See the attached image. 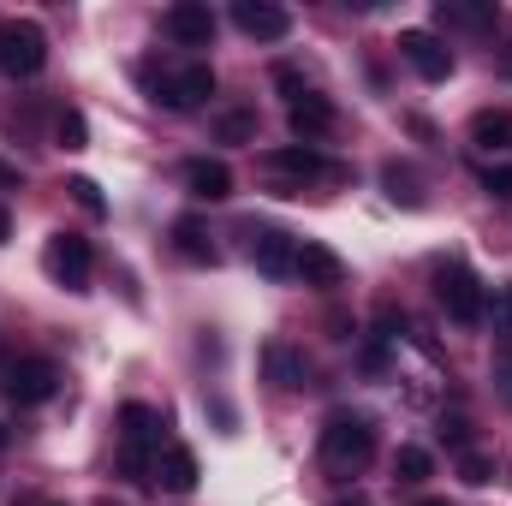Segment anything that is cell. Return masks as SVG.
<instances>
[{
  "label": "cell",
  "mask_w": 512,
  "mask_h": 506,
  "mask_svg": "<svg viewBox=\"0 0 512 506\" xmlns=\"http://www.w3.org/2000/svg\"><path fill=\"white\" fill-rule=\"evenodd\" d=\"M370 459H376V423L358 417V411H334V417L322 423V471L346 483V477H358Z\"/></svg>",
  "instance_id": "6da1fadb"
},
{
  "label": "cell",
  "mask_w": 512,
  "mask_h": 506,
  "mask_svg": "<svg viewBox=\"0 0 512 506\" xmlns=\"http://www.w3.org/2000/svg\"><path fill=\"white\" fill-rule=\"evenodd\" d=\"M137 78H143V90H149V102H161V108H173V114H185V108H197V102H209L215 96V72L203 66V60H191V66H137Z\"/></svg>",
  "instance_id": "7a4b0ae2"
},
{
  "label": "cell",
  "mask_w": 512,
  "mask_h": 506,
  "mask_svg": "<svg viewBox=\"0 0 512 506\" xmlns=\"http://www.w3.org/2000/svg\"><path fill=\"white\" fill-rule=\"evenodd\" d=\"M155 453H161V411L131 399L126 411H120V471H126L131 483H149Z\"/></svg>",
  "instance_id": "3957f363"
},
{
  "label": "cell",
  "mask_w": 512,
  "mask_h": 506,
  "mask_svg": "<svg viewBox=\"0 0 512 506\" xmlns=\"http://www.w3.org/2000/svg\"><path fill=\"white\" fill-rule=\"evenodd\" d=\"M435 304H441L459 328H477V322L489 316V292H483V280H477L465 262H441V268H435Z\"/></svg>",
  "instance_id": "277c9868"
},
{
  "label": "cell",
  "mask_w": 512,
  "mask_h": 506,
  "mask_svg": "<svg viewBox=\"0 0 512 506\" xmlns=\"http://www.w3.org/2000/svg\"><path fill=\"white\" fill-rule=\"evenodd\" d=\"M262 173L274 179V191L280 197H298L310 179H340V167H328L310 143H286V149H268L262 155Z\"/></svg>",
  "instance_id": "5b68a950"
},
{
  "label": "cell",
  "mask_w": 512,
  "mask_h": 506,
  "mask_svg": "<svg viewBox=\"0 0 512 506\" xmlns=\"http://www.w3.org/2000/svg\"><path fill=\"white\" fill-rule=\"evenodd\" d=\"M42 274H48L54 286H66V292H90V274H96V251H90V239H78V233H54V239L42 245Z\"/></svg>",
  "instance_id": "8992f818"
},
{
  "label": "cell",
  "mask_w": 512,
  "mask_h": 506,
  "mask_svg": "<svg viewBox=\"0 0 512 506\" xmlns=\"http://www.w3.org/2000/svg\"><path fill=\"white\" fill-rule=\"evenodd\" d=\"M42 66H48V30L30 24V18L0 24V72L6 78H36Z\"/></svg>",
  "instance_id": "52a82bcc"
},
{
  "label": "cell",
  "mask_w": 512,
  "mask_h": 506,
  "mask_svg": "<svg viewBox=\"0 0 512 506\" xmlns=\"http://www.w3.org/2000/svg\"><path fill=\"white\" fill-rule=\"evenodd\" d=\"M393 48H399V60H405L423 84H447V78H453V48H447L435 30H399Z\"/></svg>",
  "instance_id": "ba28073f"
},
{
  "label": "cell",
  "mask_w": 512,
  "mask_h": 506,
  "mask_svg": "<svg viewBox=\"0 0 512 506\" xmlns=\"http://www.w3.org/2000/svg\"><path fill=\"white\" fill-rule=\"evenodd\" d=\"M54 387H60V370H54L48 358H18V364H6V376H0V393H6L12 405H42V399H54Z\"/></svg>",
  "instance_id": "9c48e42d"
},
{
  "label": "cell",
  "mask_w": 512,
  "mask_h": 506,
  "mask_svg": "<svg viewBox=\"0 0 512 506\" xmlns=\"http://www.w3.org/2000/svg\"><path fill=\"white\" fill-rule=\"evenodd\" d=\"M251 268L268 280H298V239L280 227H251Z\"/></svg>",
  "instance_id": "30bf717a"
},
{
  "label": "cell",
  "mask_w": 512,
  "mask_h": 506,
  "mask_svg": "<svg viewBox=\"0 0 512 506\" xmlns=\"http://www.w3.org/2000/svg\"><path fill=\"white\" fill-rule=\"evenodd\" d=\"M161 30H167L179 48H209V42H215V12H209L203 0H179V6H167Z\"/></svg>",
  "instance_id": "8fae6325"
},
{
  "label": "cell",
  "mask_w": 512,
  "mask_h": 506,
  "mask_svg": "<svg viewBox=\"0 0 512 506\" xmlns=\"http://www.w3.org/2000/svg\"><path fill=\"white\" fill-rule=\"evenodd\" d=\"M286 126H292L298 143H310V149H316V137H328V131L340 126V114H334V102H328V96L304 90L298 102H286Z\"/></svg>",
  "instance_id": "7c38bea8"
},
{
  "label": "cell",
  "mask_w": 512,
  "mask_h": 506,
  "mask_svg": "<svg viewBox=\"0 0 512 506\" xmlns=\"http://www.w3.org/2000/svg\"><path fill=\"white\" fill-rule=\"evenodd\" d=\"M262 376L274 381L280 393H298V387H310V358L292 340H268L262 346Z\"/></svg>",
  "instance_id": "4fadbf2b"
},
{
  "label": "cell",
  "mask_w": 512,
  "mask_h": 506,
  "mask_svg": "<svg viewBox=\"0 0 512 506\" xmlns=\"http://www.w3.org/2000/svg\"><path fill=\"white\" fill-rule=\"evenodd\" d=\"M233 24H239L251 42H280V36L292 30V12L274 6V0H239V6H233Z\"/></svg>",
  "instance_id": "5bb4252c"
},
{
  "label": "cell",
  "mask_w": 512,
  "mask_h": 506,
  "mask_svg": "<svg viewBox=\"0 0 512 506\" xmlns=\"http://www.w3.org/2000/svg\"><path fill=\"white\" fill-rule=\"evenodd\" d=\"M149 477H155L167 495H191V489H197V453H191V447H161Z\"/></svg>",
  "instance_id": "9a60e30c"
},
{
  "label": "cell",
  "mask_w": 512,
  "mask_h": 506,
  "mask_svg": "<svg viewBox=\"0 0 512 506\" xmlns=\"http://www.w3.org/2000/svg\"><path fill=\"white\" fill-rule=\"evenodd\" d=\"M185 191H191V197H203V203L233 197V173H227V161H209V155L185 161Z\"/></svg>",
  "instance_id": "2e32d148"
},
{
  "label": "cell",
  "mask_w": 512,
  "mask_h": 506,
  "mask_svg": "<svg viewBox=\"0 0 512 506\" xmlns=\"http://www.w3.org/2000/svg\"><path fill=\"white\" fill-rule=\"evenodd\" d=\"M298 280L316 286V292H334L346 280V262L328 251V245H298Z\"/></svg>",
  "instance_id": "e0dca14e"
},
{
  "label": "cell",
  "mask_w": 512,
  "mask_h": 506,
  "mask_svg": "<svg viewBox=\"0 0 512 506\" xmlns=\"http://www.w3.org/2000/svg\"><path fill=\"white\" fill-rule=\"evenodd\" d=\"M173 251L185 256V262H197V268H215V262H221L215 239H209V227H203L197 215H179V221H173Z\"/></svg>",
  "instance_id": "ac0fdd59"
},
{
  "label": "cell",
  "mask_w": 512,
  "mask_h": 506,
  "mask_svg": "<svg viewBox=\"0 0 512 506\" xmlns=\"http://www.w3.org/2000/svg\"><path fill=\"white\" fill-rule=\"evenodd\" d=\"M501 12H495V0H435V24H447V30H489Z\"/></svg>",
  "instance_id": "d6986e66"
},
{
  "label": "cell",
  "mask_w": 512,
  "mask_h": 506,
  "mask_svg": "<svg viewBox=\"0 0 512 506\" xmlns=\"http://www.w3.org/2000/svg\"><path fill=\"white\" fill-rule=\"evenodd\" d=\"M471 143L489 149V155H507L512 149V114L507 108H483V114H471Z\"/></svg>",
  "instance_id": "ffe728a7"
},
{
  "label": "cell",
  "mask_w": 512,
  "mask_h": 506,
  "mask_svg": "<svg viewBox=\"0 0 512 506\" xmlns=\"http://www.w3.org/2000/svg\"><path fill=\"white\" fill-rule=\"evenodd\" d=\"M382 191L399 203V209H423V173L411 161H387L382 167Z\"/></svg>",
  "instance_id": "44dd1931"
},
{
  "label": "cell",
  "mask_w": 512,
  "mask_h": 506,
  "mask_svg": "<svg viewBox=\"0 0 512 506\" xmlns=\"http://www.w3.org/2000/svg\"><path fill=\"white\" fill-rule=\"evenodd\" d=\"M215 137H221V143H251L256 137V114L251 108H227V114H215Z\"/></svg>",
  "instance_id": "7402d4cb"
},
{
  "label": "cell",
  "mask_w": 512,
  "mask_h": 506,
  "mask_svg": "<svg viewBox=\"0 0 512 506\" xmlns=\"http://www.w3.org/2000/svg\"><path fill=\"white\" fill-rule=\"evenodd\" d=\"M429 471H435V465H429L423 447H399V453H393V483H423Z\"/></svg>",
  "instance_id": "603a6c76"
},
{
  "label": "cell",
  "mask_w": 512,
  "mask_h": 506,
  "mask_svg": "<svg viewBox=\"0 0 512 506\" xmlns=\"http://www.w3.org/2000/svg\"><path fill=\"white\" fill-rule=\"evenodd\" d=\"M54 143H60V149H90V126H84L78 108H60V120H54Z\"/></svg>",
  "instance_id": "cb8c5ba5"
},
{
  "label": "cell",
  "mask_w": 512,
  "mask_h": 506,
  "mask_svg": "<svg viewBox=\"0 0 512 506\" xmlns=\"http://www.w3.org/2000/svg\"><path fill=\"white\" fill-rule=\"evenodd\" d=\"M459 483H471V489H483V483H495V459L489 453H459Z\"/></svg>",
  "instance_id": "d4e9b609"
},
{
  "label": "cell",
  "mask_w": 512,
  "mask_h": 506,
  "mask_svg": "<svg viewBox=\"0 0 512 506\" xmlns=\"http://www.w3.org/2000/svg\"><path fill=\"white\" fill-rule=\"evenodd\" d=\"M66 191L78 197V209H84V215H108V197L96 191V179H66Z\"/></svg>",
  "instance_id": "484cf974"
},
{
  "label": "cell",
  "mask_w": 512,
  "mask_h": 506,
  "mask_svg": "<svg viewBox=\"0 0 512 506\" xmlns=\"http://www.w3.org/2000/svg\"><path fill=\"white\" fill-rule=\"evenodd\" d=\"M495 334H507L512 340V280L495 292Z\"/></svg>",
  "instance_id": "4316f807"
},
{
  "label": "cell",
  "mask_w": 512,
  "mask_h": 506,
  "mask_svg": "<svg viewBox=\"0 0 512 506\" xmlns=\"http://www.w3.org/2000/svg\"><path fill=\"white\" fill-rule=\"evenodd\" d=\"M483 191L507 203V197H512V167H489V173H483Z\"/></svg>",
  "instance_id": "83f0119b"
},
{
  "label": "cell",
  "mask_w": 512,
  "mask_h": 506,
  "mask_svg": "<svg viewBox=\"0 0 512 506\" xmlns=\"http://www.w3.org/2000/svg\"><path fill=\"white\" fill-rule=\"evenodd\" d=\"M274 84L286 90V102H298V96H304V78H298V66H274Z\"/></svg>",
  "instance_id": "f1b7e54d"
},
{
  "label": "cell",
  "mask_w": 512,
  "mask_h": 506,
  "mask_svg": "<svg viewBox=\"0 0 512 506\" xmlns=\"http://www.w3.org/2000/svg\"><path fill=\"white\" fill-rule=\"evenodd\" d=\"M376 328H382V340H393V334L405 328V316H399V310H376Z\"/></svg>",
  "instance_id": "f546056e"
},
{
  "label": "cell",
  "mask_w": 512,
  "mask_h": 506,
  "mask_svg": "<svg viewBox=\"0 0 512 506\" xmlns=\"http://www.w3.org/2000/svg\"><path fill=\"white\" fill-rule=\"evenodd\" d=\"M0 191H18V167L12 161H0Z\"/></svg>",
  "instance_id": "4dcf8cb0"
},
{
  "label": "cell",
  "mask_w": 512,
  "mask_h": 506,
  "mask_svg": "<svg viewBox=\"0 0 512 506\" xmlns=\"http://www.w3.org/2000/svg\"><path fill=\"white\" fill-rule=\"evenodd\" d=\"M6 233H12V215H6V203H0V245H6Z\"/></svg>",
  "instance_id": "1f68e13d"
},
{
  "label": "cell",
  "mask_w": 512,
  "mask_h": 506,
  "mask_svg": "<svg viewBox=\"0 0 512 506\" xmlns=\"http://www.w3.org/2000/svg\"><path fill=\"white\" fill-rule=\"evenodd\" d=\"M334 506H370V501L364 495H346V501H334Z\"/></svg>",
  "instance_id": "d6a6232c"
},
{
  "label": "cell",
  "mask_w": 512,
  "mask_h": 506,
  "mask_svg": "<svg viewBox=\"0 0 512 506\" xmlns=\"http://www.w3.org/2000/svg\"><path fill=\"white\" fill-rule=\"evenodd\" d=\"M501 72H507V78H512V48H507V54H501Z\"/></svg>",
  "instance_id": "836d02e7"
},
{
  "label": "cell",
  "mask_w": 512,
  "mask_h": 506,
  "mask_svg": "<svg viewBox=\"0 0 512 506\" xmlns=\"http://www.w3.org/2000/svg\"><path fill=\"white\" fill-rule=\"evenodd\" d=\"M417 506H447V501H417Z\"/></svg>",
  "instance_id": "e575fe53"
},
{
  "label": "cell",
  "mask_w": 512,
  "mask_h": 506,
  "mask_svg": "<svg viewBox=\"0 0 512 506\" xmlns=\"http://www.w3.org/2000/svg\"><path fill=\"white\" fill-rule=\"evenodd\" d=\"M30 506H60V501H30Z\"/></svg>",
  "instance_id": "d590c367"
},
{
  "label": "cell",
  "mask_w": 512,
  "mask_h": 506,
  "mask_svg": "<svg viewBox=\"0 0 512 506\" xmlns=\"http://www.w3.org/2000/svg\"><path fill=\"white\" fill-rule=\"evenodd\" d=\"M0 376H6V358H0Z\"/></svg>",
  "instance_id": "8d00e7d4"
},
{
  "label": "cell",
  "mask_w": 512,
  "mask_h": 506,
  "mask_svg": "<svg viewBox=\"0 0 512 506\" xmlns=\"http://www.w3.org/2000/svg\"><path fill=\"white\" fill-rule=\"evenodd\" d=\"M0 447H6V429H0Z\"/></svg>",
  "instance_id": "74e56055"
},
{
  "label": "cell",
  "mask_w": 512,
  "mask_h": 506,
  "mask_svg": "<svg viewBox=\"0 0 512 506\" xmlns=\"http://www.w3.org/2000/svg\"><path fill=\"white\" fill-rule=\"evenodd\" d=\"M507 477H512V471H507Z\"/></svg>",
  "instance_id": "f35d334b"
}]
</instances>
